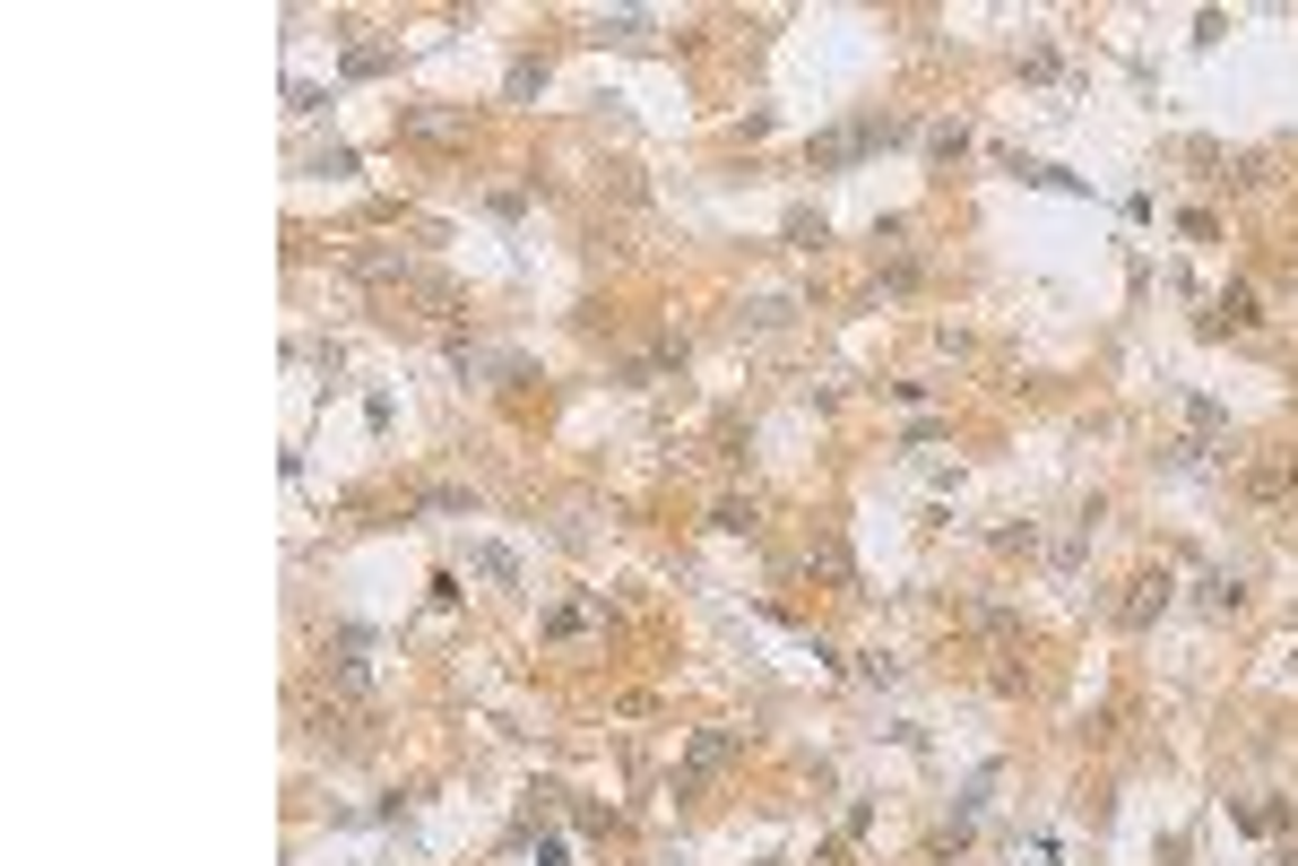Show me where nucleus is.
<instances>
[{"instance_id":"11","label":"nucleus","mask_w":1298,"mask_h":866,"mask_svg":"<svg viewBox=\"0 0 1298 866\" xmlns=\"http://www.w3.org/2000/svg\"><path fill=\"white\" fill-rule=\"evenodd\" d=\"M970 148V122H935V156H961Z\"/></svg>"},{"instance_id":"9","label":"nucleus","mask_w":1298,"mask_h":866,"mask_svg":"<svg viewBox=\"0 0 1298 866\" xmlns=\"http://www.w3.org/2000/svg\"><path fill=\"white\" fill-rule=\"evenodd\" d=\"M1221 312H1229V330H1255V321H1264V312H1255V295H1247V286H1229V295H1221Z\"/></svg>"},{"instance_id":"7","label":"nucleus","mask_w":1298,"mask_h":866,"mask_svg":"<svg viewBox=\"0 0 1298 866\" xmlns=\"http://www.w3.org/2000/svg\"><path fill=\"white\" fill-rule=\"evenodd\" d=\"M805 563H823L831 581H857V563H849V546H840V538H814V546H805Z\"/></svg>"},{"instance_id":"4","label":"nucleus","mask_w":1298,"mask_h":866,"mask_svg":"<svg viewBox=\"0 0 1298 866\" xmlns=\"http://www.w3.org/2000/svg\"><path fill=\"white\" fill-rule=\"evenodd\" d=\"M1169 598H1177V581H1169V572H1143V581H1134V598H1126V607H1117V615H1126L1134 633H1143V624H1151V615H1160V607H1169Z\"/></svg>"},{"instance_id":"6","label":"nucleus","mask_w":1298,"mask_h":866,"mask_svg":"<svg viewBox=\"0 0 1298 866\" xmlns=\"http://www.w3.org/2000/svg\"><path fill=\"white\" fill-rule=\"evenodd\" d=\"M710 529H727V538H753V529H762V503H753V494L736 503V494H727V503L710 511Z\"/></svg>"},{"instance_id":"10","label":"nucleus","mask_w":1298,"mask_h":866,"mask_svg":"<svg viewBox=\"0 0 1298 866\" xmlns=\"http://www.w3.org/2000/svg\"><path fill=\"white\" fill-rule=\"evenodd\" d=\"M788 243H797V252H823V217H805V208H797V217H788Z\"/></svg>"},{"instance_id":"8","label":"nucleus","mask_w":1298,"mask_h":866,"mask_svg":"<svg viewBox=\"0 0 1298 866\" xmlns=\"http://www.w3.org/2000/svg\"><path fill=\"white\" fill-rule=\"evenodd\" d=\"M477 572H485V581H502V589H511V581H520V555H511V546H477Z\"/></svg>"},{"instance_id":"3","label":"nucleus","mask_w":1298,"mask_h":866,"mask_svg":"<svg viewBox=\"0 0 1298 866\" xmlns=\"http://www.w3.org/2000/svg\"><path fill=\"white\" fill-rule=\"evenodd\" d=\"M399 131H407V139H459V131H468V113H450V104H407Z\"/></svg>"},{"instance_id":"2","label":"nucleus","mask_w":1298,"mask_h":866,"mask_svg":"<svg viewBox=\"0 0 1298 866\" xmlns=\"http://www.w3.org/2000/svg\"><path fill=\"white\" fill-rule=\"evenodd\" d=\"M1290 494H1298V451L1255 459V468H1247V503H1264V511H1273V503H1290Z\"/></svg>"},{"instance_id":"5","label":"nucleus","mask_w":1298,"mask_h":866,"mask_svg":"<svg viewBox=\"0 0 1298 866\" xmlns=\"http://www.w3.org/2000/svg\"><path fill=\"white\" fill-rule=\"evenodd\" d=\"M1203 607H1212V615H1238V607H1247V581H1238V572H1203Z\"/></svg>"},{"instance_id":"1","label":"nucleus","mask_w":1298,"mask_h":866,"mask_svg":"<svg viewBox=\"0 0 1298 866\" xmlns=\"http://www.w3.org/2000/svg\"><path fill=\"white\" fill-rule=\"evenodd\" d=\"M745 754V728H693V745H684V771H676V797H693L710 771H727Z\"/></svg>"}]
</instances>
